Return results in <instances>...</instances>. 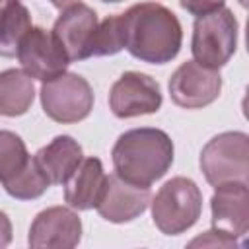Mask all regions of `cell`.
<instances>
[{
	"label": "cell",
	"instance_id": "603a6c76",
	"mask_svg": "<svg viewBox=\"0 0 249 249\" xmlns=\"http://www.w3.org/2000/svg\"><path fill=\"white\" fill-rule=\"evenodd\" d=\"M12 243V222L6 212L0 210V249Z\"/></svg>",
	"mask_w": 249,
	"mask_h": 249
},
{
	"label": "cell",
	"instance_id": "8fae6325",
	"mask_svg": "<svg viewBox=\"0 0 249 249\" xmlns=\"http://www.w3.org/2000/svg\"><path fill=\"white\" fill-rule=\"evenodd\" d=\"M97 25L99 19L95 10H91L88 4L76 2L62 10L51 33L66 53L68 60L74 62L91 56V45Z\"/></svg>",
	"mask_w": 249,
	"mask_h": 249
},
{
	"label": "cell",
	"instance_id": "9c48e42d",
	"mask_svg": "<svg viewBox=\"0 0 249 249\" xmlns=\"http://www.w3.org/2000/svg\"><path fill=\"white\" fill-rule=\"evenodd\" d=\"M161 101L160 84L142 72H124L109 91V109L119 119L158 113Z\"/></svg>",
	"mask_w": 249,
	"mask_h": 249
},
{
	"label": "cell",
	"instance_id": "ffe728a7",
	"mask_svg": "<svg viewBox=\"0 0 249 249\" xmlns=\"http://www.w3.org/2000/svg\"><path fill=\"white\" fill-rule=\"evenodd\" d=\"M123 49H124V33H123L121 14L107 16L97 25L91 45V56H111Z\"/></svg>",
	"mask_w": 249,
	"mask_h": 249
},
{
	"label": "cell",
	"instance_id": "6da1fadb",
	"mask_svg": "<svg viewBox=\"0 0 249 249\" xmlns=\"http://www.w3.org/2000/svg\"><path fill=\"white\" fill-rule=\"evenodd\" d=\"M121 21L124 49L130 56L150 64H165L179 54L183 27L177 16L163 4H134L121 14Z\"/></svg>",
	"mask_w": 249,
	"mask_h": 249
},
{
	"label": "cell",
	"instance_id": "277c9868",
	"mask_svg": "<svg viewBox=\"0 0 249 249\" xmlns=\"http://www.w3.org/2000/svg\"><path fill=\"white\" fill-rule=\"evenodd\" d=\"M200 171L212 187L226 183H247L249 179V136L239 130L216 134L200 152Z\"/></svg>",
	"mask_w": 249,
	"mask_h": 249
},
{
	"label": "cell",
	"instance_id": "7c38bea8",
	"mask_svg": "<svg viewBox=\"0 0 249 249\" xmlns=\"http://www.w3.org/2000/svg\"><path fill=\"white\" fill-rule=\"evenodd\" d=\"M210 198L212 230L230 239L245 237L249 230V189L247 183H226L214 187Z\"/></svg>",
	"mask_w": 249,
	"mask_h": 249
},
{
	"label": "cell",
	"instance_id": "52a82bcc",
	"mask_svg": "<svg viewBox=\"0 0 249 249\" xmlns=\"http://www.w3.org/2000/svg\"><path fill=\"white\" fill-rule=\"evenodd\" d=\"M167 88L171 101L177 107L202 109L218 99L222 91V76L216 68L187 60L171 74Z\"/></svg>",
	"mask_w": 249,
	"mask_h": 249
},
{
	"label": "cell",
	"instance_id": "d4e9b609",
	"mask_svg": "<svg viewBox=\"0 0 249 249\" xmlns=\"http://www.w3.org/2000/svg\"><path fill=\"white\" fill-rule=\"evenodd\" d=\"M101 2H107V4H117V2H123V0H101Z\"/></svg>",
	"mask_w": 249,
	"mask_h": 249
},
{
	"label": "cell",
	"instance_id": "30bf717a",
	"mask_svg": "<svg viewBox=\"0 0 249 249\" xmlns=\"http://www.w3.org/2000/svg\"><path fill=\"white\" fill-rule=\"evenodd\" d=\"M82 239V220L66 206L41 210L31 226L27 243L33 249H72Z\"/></svg>",
	"mask_w": 249,
	"mask_h": 249
},
{
	"label": "cell",
	"instance_id": "ba28073f",
	"mask_svg": "<svg viewBox=\"0 0 249 249\" xmlns=\"http://www.w3.org/2000/svg\"><path fill=\"white\" fill-rule=\"evenodd\" d=\"M16 56L23 72L33 80L41 82L60 76L70 64L66 53L58 45L54 35L45 27H31L19 41Z\"/></svg>",
	"mask_w": 249,
	"mask_h": 249
},
{
	"label": "cell",
	"instance_id": "8992f818",
	"mask_svg": "<svg viewBox=\"0 0 249 249\" xmlns=\"http://www.w3.org/2000/svg\"><path fill=\"white\" fill-rule=\"evenodd\" d=\"M39 95L45 115L60 124L80 123L93 109V89L89 82L74 72H62L43 82Z\"/></svg>",
	"mask_w": 249,
	"mask_h": 249
},
{
	"label": "cell",
	"instance_id": "44dd1931",
	"mask_svg": "<svg viewBox=\"0 0 249 249\" xmlns=\"http://www.w3.org/2000/svg\"><path fill=\"white\" fill-rule=\"evenodd\" d=\"M181 8L187 10L189 14L193 16H204V14H210L214 10H220L224 8L226 0H179Z\"/></svg>",
	"mask_w": 249,
	"mask_h": 249
},
{
	"label": "cell",
	"instance_id": "7a4b0ae2",
	"mask_svg": "<svg viewBox=\"0 0 249 249\" xmlns=\"http://www.w3.org/2000/svg\"><path fill=\"white\" fill-rule=\"evenodd\" d=\"M111 158L121 179L138 187H150L171 167L173 142L160 128H132L117 138Z\"/></svg>",
	"mask_w": 249,
	"mask_h": 249
},
{
	"label": "cell",
	"instance_id": "ac0fdd59",
	"mask_svg": "<svg viewBox=\"0 0 249 249\" xmlns=\"http://www.w3.org/2000/svg\"><path fill=\"white\" fill-rule=\"evenodd\" d=\"M2 185L10 196L18 200H33V198H39L51 187V181L45 175V171L39 167L37 160L29 158V161Z\"/></svg>",
	"mask_w": 249,
	"mask_h": 249
},
{
	"label": "cell",
	"instance_id": "e0dca14e",
	"mask_svg": "<svg viewBox=\"0 0 249 249\" xmlns=\"http://www.w3.org/2000/svg\"><path fill=\"white\" fill-rule=\"evenodd\" d=\"M31 27L29 10L19 0H6L0 8V56H14Z\"/></svg>",
	"mask_w": 249,
	"mask_h": 249
},
{
	"label": "cell",
	"instance_id": "5bb4252c",
	"mask_svg": "<svg viewBox=\"0 0 249 249\" xmlns=\"http://www.w3.org/2000/svg\"><path fill=\"white\" fill-rule=\"evenodd\" d=\"M105 171L101 160L97 158H84L76 171L66 179L64 187V200L70 208L76 210H89L95 208L103 187H105Z\"/></svg>",
	"mask_w": 249,
	"mask_h": 249
},
{
	"label": "cell",
	"instance_id": "7402d4cb",
	"mask_svg": "<svg viewBox=\"0 0 249 249\" xmlns=\"http://www.w3.org/2000/svg\"><path fill=\"white\" fill-rule=\"evenodd\" d=\"M189 245H212V247H216V245H220V247H237L239 243L235 241V239H230V237H224V235H220L216 230H210V231H204V235H200V237H196V239H193Z\"/></svg>",
	"mask_w": 249,
	"mask_h": 249
},
{
	"label": "cell",
	"instance_id": "2e32d148",
	"mask_svg": "<svg viewBox=\"0 0 249 249\" xmlns=\"http://www.w3.org/2000/svg\"><path fill=\"white\" fill-rule=\"evenodd\" d=\"M35 99L33 78L23 70L8 68L0 72V115L19 117L27 113Z\"/></svg>",
	"mask_w": 249,
	"mask_h": 249
},
{
	"label": "cell",
	"instance_id": "3957f363",
	"mask_svg": "<svg viewBox=\"0 0 249 249\" xmlns=\"http://www.w3.org/2000/svg\"><path fill=\"white\" fill-rule=\"evenodd\" d=\"M152 220L165 235H179L193 228L202 212V193L189 177L165 181L152 198Z\"/></svg>",
	"mask_w": 249,
	"mask_h": 249
},
{
	"label": "cell",
	"instance_id": "d6986e66",
	"mask_svg": "<svg viewBox=\"0 0 249 249\" xmlns=\"http://www.w3.org/2000/svg\"><path fill=\"white\" fill-rule=\"evenodd\" d=\"M29 154L25 142L12 130H0V183L14 177L27 161Z\"/></svg>",
	"mask_w": 249,
	"mask_h": 249
},
{
	"label": "cell",
	"instance_id": "484cf974",
	"mask_svg": "<svg viewBox=\"0 0 249 249\" xmlns=\"http://www.w3.org/2000/svg\"><path fill=\"white\" fill-rule=\"evenodd\" d=\"M4 2H6V0H0V8H2V6H4Z\"/></svg>",
	"mask_w": 249,
	"mask_h": 249
},
{
	"label": "cell",
	"instance_id": "9a60e30c",
	"mask_svg": "<svg viewBox=\"0 0 249 249\" xmlns=\"http://www.w3.org/2000/svg\"><path fill=\"white\" fill-rule=\"evenodd\" d=\"M33 158L49 177L51 185H64L84 160V150L72 136L60 134L54 136L47 146L39 148Z\"/></svg>",
	"mask_w": 249,
	"mask_h": 249
},
{
	"label": "cell",
	"instance_id": "cb8c5ba5",
	"mask_svg": "<svg viewBox=\"0 0 249 249\" xmlns=\"http://www.w3.org/2000/svg\"><path fill=\"white\" fill-rule=\"evenodd\" d=\"M76 2H80V0H51V4L54 8H58V10H64V8H68V6L76 4Z\"/></svg>",
	"mask_w": 249,
	"mask_h": 249
},
{
	"label": "cell",
	"instance_id": "5b68a950",
	"mask_svg": "<svg viewBox=\"0 0 249 249\" xmlns=\"http://www.w3.org/2000/svg\"><path fill=\"white\" fill-rule=\"evenodd\" d=\"M237 19L228 8L198 16L191 39L193 60L218 70L233 56L237 49Z\"/></svg>",
	"mask_w": 249,
	"mask_h": 249
},
{
	"label": "cell",
	"instance_id": "4fadbf2b",
	"mask_svg": "<svg viewBox=\"0 0 249 249\" xmlns=\"http://www.w3.org/2000/svg\"><path fill=\"white\" fill-rule=\"evenodd\" d=\"M152 193L150 187H138L117 173L107 175L103 193L95 204L99 216L111 224H124L138 218L150 204Z\"/></svg>",
	"mask_w": 249,
	"mask_h": 249
}]
</instances>
